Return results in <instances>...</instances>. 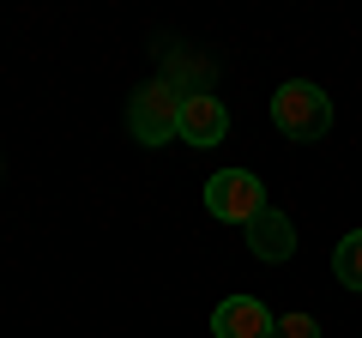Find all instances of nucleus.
<instances>
[{"mask_svg":"<svg viewBox=\"0 0 362 338\" xmlns=\"http://www.w3.org/2000/svg\"><path fill=\"white\" fill-rule=\"evenodd\" d=\"M223 133H230V109H223L211 91H187L181 97V139L187 145L211 151V145H223Z\"/></svg>","mask_w":362,"mask_h":338,"instance_id":"nucleus-5","label":"nucleus"},{"mask_svg":"<svg viewBox=\"0 0 362 338\" xmlns=\"http://www.w3.org/2000/svg\"><path fill=\"white\" fill-rule=\"evenodd\" d=\"M272 121H278V133L296 139V145L326 139V127H332V97H326L320 85H308V78H284V85L272 91Z\"/></svg>","mask_w":362,"mask_h":338,"instance_id":"nucleus-1","label":"nucleus"},{"mask_svg":"<svg viewBox=\"0 0 362 338\" xmlns=\"http://www.w3.org/2000/svg\"><path fill=\"white\" fill-rule=\"evenodd\" d=\"M272 326H278V314L259 296H223L211 308V338H272Z\"/></svg>","mask_w":362,"mask_h":338,"instance_id":"nucleus-4","label":"nucleus"},{"mask_svg":"<svg viewBox=\"0 0 362 338\" xmlns=\"http://www.w3.org/2000/svg\"><path fill=\"white\" fill-rule=\"evenodd\" d=\"M332 272H338V284H344V290H356V296H362V230H350L344 242L332 247Z\"/></svg>","mask_w":362,"mask_h":338,"instance_id":"nucleus-7","label":"nucleus"},{"mask_svg":"<svg viewBox=\"0 0 362 338\" xmlns=\"http://www.w3.org/2000/svg\"><path fill=\"white\" fill-rule=\"evenodd\" d=\"M247 247H254V260H266V266H284L290 254H296V230H290V218L284 211H259L254 223H247Z\"/></svg>","mask_w":362,"mask_h":338,"instance_id":"nucleus-6","label":"nucleus"},{"mask_svg":"<svg viewBox=\"0 0 362 338\" xmlns=\"http://www.w3.org/2000/svg\"><path fill=\"white\" fill-rule=\"evenodd\" d=\"M272 338H320V320H314V314H278Z\"/></svg>","mask_w":362,"mask_h":338,"instance_id":"nucleus-8","label":"nucleus"},{"mask_svg":"<svg viewBox=\"0 0 362 338\" xmlns=\"http://www.w3.org/2000/svg\"><path fill=\"white\" fill-rule=\"evenodd\" d=\"M206 211L218 223H254L259 211H266V187H259V175L254 169H218L206 182Z\"/></svg>","mask_w":362,"mask_h":338,"instance_id":"nucleus-3","label":"nucleus"},{"mask_svg":"<svg viewBox=\"0 0 362 338\" xmlns=\"http://www.w3.org/2000/svg\"><path fill=\"white\" fill-rule=\"evenodd\" d=\"M181 97H187V91H175L169 78L139 85V91H133V103H127L133 139H139V145H169V139L181 133Z\"/></svg>","mask_w":362,"mask_h":338,"instance_id":"nucleus-2","label":"nucleus"}]
</instances>
